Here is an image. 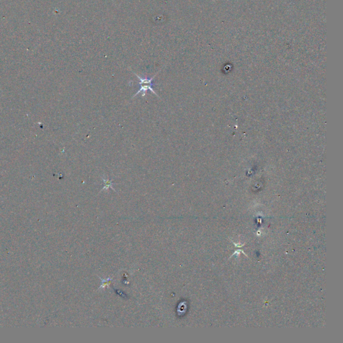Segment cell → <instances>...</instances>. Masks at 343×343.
<instances>
[{
  "instance_id": "6da1fadb",
  "label": "cell",
  "mask_w": 343,
  "mask_h": 343,
  "mask_svg": "<svg viewBox=\"0 0 343 343\" xmlns=\"http://www.w3.org/2000/svg\"><path fill=\"white\" fill-rule=\"evenodd\" d=\"M161 70H162V69H161ZM161 70H159L158 73H156V75H155L153 77H152V78H144V77H140V76L137 75V74L135 73V72H133V71H132V70H131L133 72V73L134 74V75L135 76H136V77L138 78V79L139 80V85L140 86V88H139V90H138V91L136 93H135L134 95H133L132 99H133V98H134V97L137 96V95H139L140 93H142L143 94H142V97H144L146 95V92L147 91V90H150V91H151L152 93H153L155 95H156V96L159 97V98H160V97H159V95L156 93V91H155V90L153 89V86H154L153 80L154 79V78L156 77V75H158V74L159 72H160Z\"/></svg>"
},
{
  "instance_id": "7a4b0ae2",
  "label": "cell",
  "mask_w": 343,
  "mask_h": 343,
  "mask_svg": "<svg viewBox=\"0 0 343 343\" xmlns=\"http://www.w3.org/2000/svg\"><path fill=\"white\" fill-rule=\"evenodd\" d=\"M102 180L103 181V183H104V186H103V188L102 189L101 191H103L104 190H109V189H113L114 191H115V189L113 188V180H109V179H107L103 176H102Z\"/></svg>"
}]
</instances>
